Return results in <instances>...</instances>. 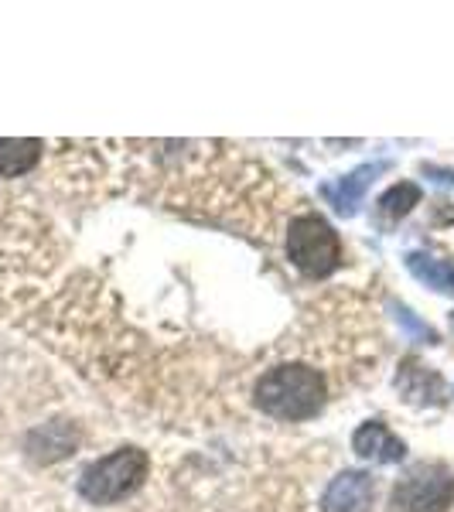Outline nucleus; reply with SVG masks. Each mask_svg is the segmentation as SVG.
Segmentation results:
<instances>
[{
    "label": "nucleus",
    "mask_w": 454,
    "mask_h": 512,
    "mask_svg": "<svg viewBox=\"0 0 454 512\" xmlns=\"http://www.w3.org/2000/svg\"><path fill=\"white\" fill-rule=\"evenodd\" d=\"M257 407L267 417L277 420H308L315 417L325 403V379L318 369L291 362V366H277L257 379Z\"/></svg>",
    "instance_id": "obj_1"
},
{
    "label": "nucleus",
    "mask_w": 454,
    "mask_h": 512,
    "mask_svg": "<svg viewBox=\"0 0 454 512\" xmlns=\"http://www.w3.org/2000/svg\"><path fill=\"white\" fill-rule=\"evenodd\" d=\"M151 472V458L140 448H117L106 458L93 461L79 475V495L93 506H113V502L134 495Z\"/></svg>",
    "instance_id": "obj_2"
},
{
    "label": "nucleus",
    "mask_w": 454,
    "mask_h": 512,
    "mask_svg": "<svg viewBox=\"0 0 454 512\" xmlns=\"http://www.w3.org/2000/svg\"><path fill=\"white\" fill-rule=\"evenodd\" d=\"M287 256L301 274L308 277H332L342 267V239L321 216H297L287 229Z\"/></svg>",
    "instance_id": "obj_3"
},
{
    "label": "nucleus",
    "mask_w": 454,
    "mask_h": 512,
    "mask_svg": "<svg viewBox=\"0 0 454 512\" xmlns=\"http://www.w3.org/2000/svg\"><path fill=\"white\" fill-rule=\"evenodd\" d=\"M454 506V475L444 465H414L393 485L396 512H448Z\"/></svg>",
    "instance_id": "obj_4"
},
{
    "label": "nucleus",
    "mask_w": 454,
    "mask_h": 512,
    "mask_svg": "<svg viewBox=\"0 0 454 512\" xmlns=\"http://www.w3.org/2000/svg\"><path fill=\"white\" fill-rule=\"evenodd\" d=\"M376 502V482L369 472H338L321 492V512H369Z\"/></svg>",
    "instance_id": "obj_5"
},
{
    "label": "nucleus",
    "mask_w": 454,
    "mask_h": 512,
    "mask_svg": "<svg viewBox=\"0 0 454 512\" xmlns=\"http://www.w3.org/2000/svg\"><path fill=\"white\" fill-rule=\"evenodd\" d=\"M390 168V161H373V164H359L356 171H349V175H342L338 181H328V185H321V195H325V202L332 205L338 216H356L362 195H366V188L373 185L376 175H383V171Z\"/></svg>",
    "instance_id": "obj_6"
},
{
    "label": "nucleus",
    "mask_w": 454,
    "mask_h": 512,
    "mask_svg": "<svg viewBox=\"0 0 454 512\" xmlns=\"http://www.w3.org/2000/svg\"><path fill=\"white\" fill-rule=\"evenodd\" d=\"M352 451H356L362 461H373V465H393V461H403L407 444H403L383 420H366V424L352 434Z\"/></svg>",
    "instance_id": "obj_7"
},
{
    "label": "nucleus",
    "mask_w": 454,
    "mask_h": 512,
    "mask_svg": "<svg viewBox=\"0 0 454 512\" xmlns=\"http://www.w3.org/2000/svg\"><path fill=\"white\" fill-rule=\"evenodd\" d=\"M24 448L35 461H59L65 454H72L76 448V427L65 424V420H52V424L45 427H35V431L28 434V441H24Z\"/></svg>",
    "instance_id": "obj_8"
},
{
    "label": "nucleus",
    "mask_w": 454,
    "mask_h": 512,
    "mask_svg": "<svg viewBox=\"0 0 454 512\" xmlns=\"http://www.w3.org/2000/svg\"><path fill=\"white\" fill-rule=\"evenodd\" d=\"M41 158V140L31 137H11L0 140V178H21Z\"/></svg>",
    "instance_id": "obj_9"
},
{
    "label": "nucleus",
    "mask_w": 454,
    "mask_h": 512,
    "mask_svg": "<svg viewBox=\"0 0 454 512\" xmlns=\"http://www.w3.org/2000/svg\"><path fill=\"white\" fill-rule=\"evenodd\" d=\"M407 270L414 274L417 280H424L427 287L441 294H454V267L444 260H434L427 253H410L407 256Z\"/></svg>",
    "instance_id": "obj_10"
},
{
    "label": "nucleus",
    "mask_w": 454,
    "mask_h": 512,
    "mask_svg": "<svg viewBox=\"0 0 454 512\" xmlns=\"http://www.w3.org/2000/svg\"><path fill=\"white\" fill-rule=\"evenodd\" d=\"M414 205H420V188L414 185V181H400V185H393L390 192L379 195V216L383 219H403Z\"/></svg>",
    "instance_id": "obj_11"
},
{
    "label": "nucleus",
    "mask_w": 454,
    "mask_h": 512,
    "mask_svg": "<svg viewBox=\"0 0 454 512\" xmlns=\"http://www.w3.org/2000/svg\"><path fill=\"white\" fill-rule=\"evenodd\" d=\"M396 318H400L403 321V325H407L410 328V332H417L420 338H431V342H434V332H431V328H424V325H420V321H414V315H410V311L407 308H400V315H396Z\"/></svg>",
    "instance_id": "obj_12"
}]
</instances>
